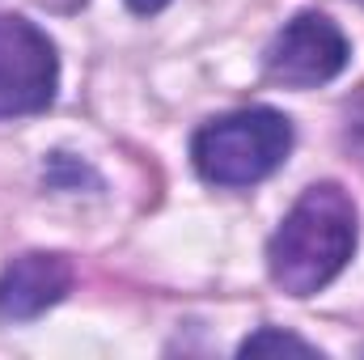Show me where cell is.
<instances>
[{
  "label": "cell",
  "mask_w": 364,
  "mask_h": 360,
  "mask_svg": "<svg viewBox=\"0 0 364 360\" xmlns=\"http://www.w3.org/2000/svg\"><path fill=\"white\" fill-rule=\"evenodd\" d=\"M356 242H360L356 199L339 182H314L301 191V199L288 208V216L267 242L272 284L288 297H314L352 263Z\"/></svg>",
  "instance_id": "1"
},
{
  "label": "cell",
  "mask_w": 364,
  "mask_h": 360,
  "mask_svg": "<svg viewBox=\"0 0 364 360\" xmlns=\"http://www.w3.org/2000/svg\"><path fill=\"white\" fill-rule=\"evenodd\" d=\"M292 153V123L272 106H250L203 123L191 140V162L212 186H255L272 179Z\"/></svg>",
  "instance_id": "2"
},
{
  "label": "cell",
  "mask_w": 364,
  "mask_h": 360,
  "mask_svg": "<svg viewBox=\"0 0 364 360\" xmlns=\"http://www.w3.org/2000/svg\"><path fill=\"white\" fill-rule=\"evenodd\" d=\"M60 55L55 43L26 17L0 13V119L38 115L55 102Z\"/></svg>",
  "instance_id": "3"
},
{
  "label": "cell",
  "mask_w": 364,
  "mask_h": 360,
  "mask_svg": "<svg viewBox=\"0 0 364 360\" xmlns=\"http://www.w3.org/2000/svg\"><path fill=\"white\" fill-rule=\"evenodd\" d=\"M348 55H352V47L326 13H296L272 38L263 64L275 85L314 90V85L335 81L348 68Z\"/></svg>",
  "instance_id": "4"
},
{
  "label": "cell",
  "mask_w": 364,
  "mask_h": 360,
  "mask_svg": "<svg viewBox=\"0 0 364 360\" xmlns=\"http://www.w3.org/2000/svg\"><path fill=\"white\" fill-rule=\"evenodd\" d=\"M73 288V263L51 250L17 255L0 271V318L4 322H30L60 305Z\"/></svg>",
  "instance_id": "5"
},
{
  "label": "cell",
  "mask_w": 364,
  "mask_h": 360,
  "mask_svg": "<svg viewBox=\"0 0 364 360\" xmlns=\"http://www.w3.org/2000/svg\"><path fill=\"white\" fill-rule=\"evenodd\" d=\"M237 356H318V348L288 335V331H279V327H263L237 348Z\"/></svg>",
  "instance_id": "6"
},
{
  "label": "cell",
  "mask_w": 364,
  "mask_h": 360,
  "mask_svg": "<svg viewBox=\"0 0 364 360\" xmlns=\"http://www.w3.org/2000/svg\"><path fill=\"white\" fill-rule=\"evenodd\" d=\"M170 0H127V9L132 13H140V17H153V13H161Z\"/></svg>",
  "instance_id": "7"
},
{
  "label": "cell",
  "mask_w": 364,
  "mask_h": 360,
  "mask_svg": "<svg viewBox=\"0 0 364 360\" xmlns=\"http://www.w3.org/2000/svg\"><path fill=\"white\" fill-rule=\"evenodd\" d=\"M38 4H47V9H55V13H73V9H81L85 0H38Z\"/></svg>",
  "instance_id": "8"
}]
</instances>
